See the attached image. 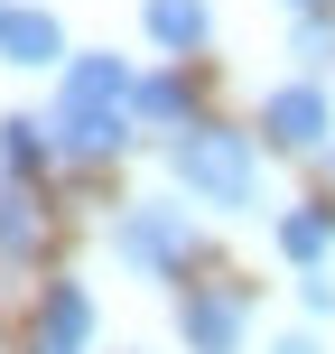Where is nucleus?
Listing matches in <instances>:
<instances>
[{
  "mask_svg": "<svg viewBox=\"0 0 335 354\" xmlns=\"http://www.w3.org/2000/svg\"><path fill=\"white\" fill-rule=\"evenodd\" d=\"M168 168H177V187H186V196H205V205H224V214H242L251 196H261V159H251V140H242V131H224V122L177 131Z\"/></svg>",
  "mask_w": 335,
  "mask_h": 354,
  "instance_id": "1",
  "label": "nucleus"
},
{
  "mask_svg": "<svg viewBox=\"0 0 335 354\" xmlns=\"http://www.w3.org/2000/svg\"><path fill=\"white\" fill-rule=\"evenodd\" d=\"M112 252H122L131 270H149V280H168V270L195 261V224H186V205H168V196H140V205L112 214Z\"/></svg>",
  "mask_w": 335,
  "mask_h": 354,
  "instance_id": "2",
  "label": "nucleus"
},
{
  "mask_svg": "<svg viewBox=\"0 0 335 354\" xmlns=\"http://www.w3.org/2000/svg\"><path fill=\"white\" fill-rule=\"evenodd\" d=\"M131 131H140V122H131V103H56L47 112V140H56V159H122V149H131Z\"/></svg>",
  "mask_w": 335,
  "mask_h": 354,
  "instance_id": "3",
  "label": "nucleus"
},
{
  "mask_svg": "<svg viewBox=\"0 0 335 354\" xmlns=\"http://www.w3.org/2000/svg\"><path fill=\"white\" fill-rule=\"evenodd\" d=\"M326 93L317 84H270V103H261V140L270 149H289V159H307V149H326Z\"/></svg>",
  "mask_w": 335,
  "mask_h": 354,
  "instance_id": "4",
  "label": "nucleus"
},
{
  "mask_svg": "<svg viewBox=\"0 0 335 354\" xmlns=\"http://www.w3.org/2000/svg\"><path fill=\"white\" fill-rule=\"evenodd\" d=\"M242 289H186L177 299V336H186V354H233L242 345Z\"/></svg>",
  "mask_w": 335,
  "mask_h": 354,
  "instance_id": "5",
  "label": "nucleus"
},
{
  "mask_svg": "<svg viewBox=\"0 0 335 354\" xmlns=\"http://www.w3.org/2000/svg\"><path fill=\"white\" fill-rule=\"evenodd\" d=\"M0 66H66V28L56 10H28V0H0Z\"/></svg>",
  "mask_w": 335,
  "mask_h": 354,
  "instance_id": "6",
  "label": "nucleus"
},
{
  "mask_svg": "<svg viewBox=\"0 0 335 354\" xmlns=\"http://www.w3.org/2000/svg\"><path fill=\"white\" fill-rule=\"evenodd\" d=\"M37 345H47V354H84V345H93V299H84V280H47V299H37Z\"/></svg>",
  "mask_w": 335,
  "mask_h": 354,
  "instance_id": "7",
  "label": "nucleus"
},
{
  "mask_svg": "<svg viewBox=\"0 0 335 354\" xmlns=\"http://www.w3.org/2000/svg\"><path fill=\"white\" fill-rule=\"evenodd\" d=\"M131 56H66V84H56V103H131Z\"/></svg>",
  "mask_w": 335,
  "mask_h": 354,
  "instance_id": "8",
  "label": "nucleus"
},
{
  "mask_svg": "<svg viewBox=\"0 0 335 354\" xmlns=\"http://www.w3.org/2000/svg\"><path fill=\"white\" fill-rule=\"evenodd\" d=\"M131 122H149V131H195V84H186V75H140V84H131Z\"/></svg>",
  "mask_w": 335,
  "mask_h": 354,
  "instance_id": "9",
  "label": "nucleus"
},
{
  "mask_svg": "<svg viewBox=\"0 0 335 354\" xmlns=\"http://www.w3.org/2000/svg\"><path fill=\"white\" fill-rule=\"evenodd\" d=\"M140 28L159 37L168 56H195L214 37V10H205V0H140Z\"/></svg>",
  "mask_w": 335,
  "mask_h": 354,
  "instance_id": "10",
  "label": "nucleus"
},
{
  "mask_svg": "<svg viewBox=\"0 0 335 354\" xmlns=\"http://www.w3.org/2000/svg\"><path fill=\"white\" fill-rule=\"evenodd\" d=\"M56 159V140H47V122H28V112H10V122H0V177H19V187H28L37 168Z\"/></svg>",
  "mask_w": 335,
  "mask_h": 354,
  "instance_id": "11",
  "label": "nucleus"
},
{
  "mask_svg": "<svg viewBox=\"0 0 335 354\" xmlns=\"http://www.w3.org/2000/svg\"><path fill=\"white\" fill-rule=\"evenodd\" d=\"M326 243H335V214H326V205H289V214H280V252H289L298 270H317Z\"/></svg>",
  "mask_w": 335,
  "mask_h": 354,
  "instance_id": "12",
  "label": "nucleus"
},
{
  "mask_svg": "<svg viewBox=\"0 0 335 354\" xmlns=\"http://www.w3.org/2000/svg\"><path fill=\"white\" fill-rule=\"evenodd\" d=\"M28 252H37V205L19 177H0V261H28Z\"/></svg>",
  "mask_w": 335,
  "mask_h": 354,
  "instance_id": "13",
  "label": "nucleus"
},
{
  "mask_svg": "<svg viewBox=\"0 0 335 354\" xmlns=\"http://www.w3.org/2000/svg\"><path fill=\"white\" fill-rule=\"evenodd\" d=\"M298 308H307V317H335V280H326V270H298Z\"/></svg>",
  "mask_w": 335,
  "mask_h": 354,
  "instance_id": "14",
  "label": "nucleus"
},
{
  "mask_svg": "<svg viewBox=\"0 0 335 354\" xmlns=\"http://www.w3.org/2000/svg\"><path fill=\"white\" fill-rule=\"evenodd\" d=\"M270 354H326V345H317V336H307V326H289V336H280V345H270Z\"/></svg>",
  "mask_w": 335,
  "mask_h": 354,
  "instance_id": "15",
  "label": "nucleus"
},
{
  "mask_svg": "<svg viewBox=\"0 0 335 354\" xmlns=\"http://www.w3.org/2000/svg\"><path fill=\"white\" fill-rule=\"evenodd\" d=\"M289 10H317V0H289Z\"/></svg>",
  "mask_w": 335,
  "mask_h": 354,
  "instance_id": "16",
  "label": "nucleus"
}]
</instances>
